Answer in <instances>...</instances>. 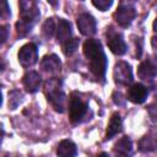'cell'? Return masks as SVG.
I'll list each match as a JSON object with an SVG mask.
<instances>
[{
    "instance_id": "cell-24",
    "label": "cell",
    "mask_w": 157,
    "mask_h": 157,
    "mask_svg": "<svg viewBox=\"0 0 157 157\" xmlns=\"http://www.w3.org/2000/svg\"><path fill=\"white\" fill-rule=\"evenodd\" d=\"M9 36V29L6 26H0V47L6 42Z\"/></svg>"
},
{
    "instance_id": "cell-7",
    "label": "cell",
    "mask_w": 157,
    "mask_h": 157,
    "mask_svg": "<svg viewBox=\"0 0 157 157\" xmlns=\"http://www.w3.org/2000/svg\"><path fill=\"white\" fill-rule=\"evenodd\" d=\"M136 16V11L132 6L129 5H120L117 11L114 12V18L121 27H128L131 25L132 20Z\"/></svg>"
},
{
    "instance_id": "cell-1",
    "label": "cell",
    "mask_w": 157,
    "mask_h": 157,
    "mask_svg": "<svg viewBox=\"0 0 157 157\" xmlns=\"http://www.w3.org/2000/svg\"><path fill=\"white\" fill-rule=\"evenodd\" d=\"M83 54L90 61V70L98 78H104L107 70V58L98 39L90 38L83 43Z\"/></svg>"
},
{
    "instance_id": "cell-21",
    "label": "cell",
    "mask_w": 157,
    "mask_h": 157,
    "mask_svg": "<svg viewBox=\"0 0 157 157\" xmlns=\"http://www.w3.org/2000/svg\"><path fill=\"white\" fill-rule=\"evenodd\" d=\"M140 150L141 151H153L155 150V140L152 137L145 136L140 141Z\"/></svg>"
},
{
    "instance_id": "cell-10",
    "label": "cell",
    "mask_w": 157,
    "mask_h": 157,
    "mask_svg": "<svg viewBox=\"0 0 157 157\" xmlns=\"http://www.w3.org/2000/svg\"><path fill=\"white\" fill-rule=\"evenodd\" d=\"M147 94L148 91L142 83H134L128 91V99L131 101L132 103L141 104L146 101Z\"/></svg>"
},
{
    "instance_id": "cell-23",
    "label": "cell",
    "mask_w": 157,
    "mask_h": 157,
    "mask_svg": "<svg viewBox=\"0 0 157 157\" xmlns=\"http://www.w3.org/2000/svg\"><path fill=\"white\" fill-rule=\"evenodd\" d=\"M92 4L94 7H97L98 10L101 11H105L108 10L112 4H113V0H92Z\"/></svg>"
},
{
    "instance_id": "cell-2",
    "label": "cell",
    "mask_w": 157,
    "mask_h": 157,
    "mask_svg": "<svg viewBox=\"0 0 157 157\" xmlns=\"http://www.w3.org/2000/svg\"><path fill=\"white\" fill-rule=\"evenodd\" d=\"M21 20L16 23V31L20 36L29 33L39 17V9L37 0H18Z\"/></svg>"
},
{
    "instance_id": "cell-15",
    "label": "cell",
    "mask_w": 157,
    "mask_h": 157,
    "mask_svg": "<svg viewBox=\"0 0 157 157\" xmlns=\"http://www.w3.org/2000/svg\"><path fill=\"white\" fill-rule=\"evenodd\" d=\"M71 36V25L70 22H67L64 18H59V23H58V42L59 43H64L65 40H67Z\"/></svg>"
},
{
    "instance_id": "cell-16",
    "label": "cell",
    "mask_w": 157,
    "mask_h": 157,
    "mask_svg": "<svg viewBox=\"0 0 157 157\" xmlns=\"http://www.w3.org/2000/svg\"><path fill=\"white\" fill-rule=\"evenodd\" d=\"M137 74L144 80H152L156 76V66L150 60L144 61V63L140 64L139 70H137Z\"/></svg>"
},
{
    "instance_id": "cell-28",
    "label": "cell",
    "mask_w": 157,
    "mask_h": 157,
    "mask_svg": "<svg viewBox=\"0 0 157 157\" xmlns=\"http://www.w3.org/2000/svg\"><path fill=\"white\" fill-rule=\"evenodd\" d=\"M1 136H2V131L0 130V142H1Z\"/></svg>"
},
{
    "instance_id": "cell-17",
    "label": "cell",
    "mask_w": 157,
    "mask_h": 157,
    "mask_svg": "<svg viewBox=\"0 0 157 157\" xmlns=\"http://www.w3.org/2000/svg\"><path fill=\"white\" fill-rule=\"evenodd\" d=\"M132 151V142L128 136L121 137L114 146V152L121 156H129Z\"/></svg>"
},
{
    "instance_id": "cell-12",
    "label": "cell",
    "mask_w": 157,
    "mask_h": 157,
    "mask_svg": "<svg viewBox=\"0 0 157 157\" xmlns=\"http://www.w3.org/2000/svg\"><path fill=\"white\" fill-rule=\"evenodd\" d=\"M40 66H42V69H43L44 71L53 74V72L60 71V69H61V63H60L59 58H58L55 54H52V55H47V56L43 58V60H42V63H40Z\"/></svg>"
},
{
    "instance_id": "cell-5",
    "label": "cell",
    "mask_w": 157,
    "mask_h": 157,
    "mask_svg": "<svg viewBox=\"0 0 157 157\" xmlns=\"http://www.w3.org/2000/svg\"><path fill=\"white\" fill-rule=\"evenodd\" d=\"M18 61L22 66L28 67L37 63L38 59V50L33 43H27L18 50Z\"/></svg>"
},
{
    "instance_id": "cell-20",
    "label": "cell",
    "mask_w": 157,
    "mask_h": 157,
    "mask_svg": "<svg viewBox=\"0 0 157 157\" xmlns=\"http://www.w3.org/2000/svg\"><path fill=\"white\" fill-rule=\"evenodd\" d=\"M21 98H22V94L18 92V91H11L9 93V107L10 109H16L17 105L20 104L21 102Z\"/></svg>"
},
{
    "instance_id": "cell-4",
    "label": "cell",
    "mask_w": 157,
    "mask_h": 157,
    "mask_svg": "<svg viewBox=\"0 0 157 157\" xmlns=\"http://www.w3.org/2000/svg\"><path fill=\"white\" fill-rule=\"evenodd\" d=\"M87 112V104L82 101L81 97L72 94L70 98V103H69V115H70V120L72 123H77L80 121L85 114Z\"/></svg>"
},
{
    "instance_id": "cell-22",
    "label": "cell",
    "mask_w": 157,
    "mask_h": 157,
    "mask_svg": "<svg viewBox=\"0 0 157 157\" xmlns=\"http://www.w3.org/2000/svg\"><path fill=\"white\" fill-rule=\"evenodd\" d=\"M11 16V10L9 6L7 0H0V17L4 20H7Z\"/></svg>"
},
{
    "instance_id": "cell-29",
    "label": "cell",
    "mask_w": 157,
    "mask_h": 157,
    "mask_svg": "<svg viewBox=\"0 0 157 157\" xmlns=\"http://www.w3.org/2000/svg\"><path fill=\"white\" fill-rule=\"evenodd\" d=\"M131 1H134V0H131Z\"/></svg>"
},
{
    "instance_id": "cell-18",
    "label": "cell",
    "mask_w": 157,
    "mask_h": 157,
    "mask_svg": "<svg viewBox=\"0 0 157 157\" xmlns=\"http://www.w3.org/2000/svg\"><path fill=\"white\" fill-rule=\"evenodd\" d=\"M78 44H80V40L77 38H69L67 40H65L63 43V49H64L65 55H67V56L72 55L77 50Z\"/></svg>"
},
{
    "instance_id": "cell-11",
    "label": "cell",
    "mask_w": 157,
    "mask_h": 157,
    "mask_svg": "<svg viewBox=\"0 0 157 157\" xmlns=\"http://www.w3.org/2000/svg\"><path fill=\"white\" fill-rule=\"evenodd\" d=\"M22 82H23L25 88H26L28 92L34 93V92H37V91L39 90L40 83H42V78H40V76H39L38 72H36V71H29V72H27V74L23 76Z\"/></svg>"
},
{
    "instance_id": "cell-14",
    "label": "cell",
    "mask_w": 157,
    "mask_h": 157,
    "mask_svg": "<svg viewBox=\"0 0 157 157\" xmlns=\"http://www.w3.org/2000/svg\"><path fill=\"white\" fill-rule=\"evenodd\" d=\"M56 153L59 156H63V157H71V156H75L77 153V148H76V145L72 141L63 140L58 145Z\"/></svg>"
},
{
    "instance_id": "cell-6",
    "label": "cell",
    "mask_w": 157,
    "mask_h": 157,
    "mask_svg": "<svg viewBox=\"0 0 157 157\" xmlns=\"http://www.w3.org/2000/svg\"><path fill=\"white\" fill-rule=\"evenodd\" d=\"M113 77L117 83L128 85L132 82V71L126 61H119L115 64L113 70Z\"/></svg>"
},
{
    "instance_id": "cell-25",
    "label": "cell",
    "mask_w": 157,
    "mask_h": 157,
    "mask_svg": "<svg viewBox=\"0 0 157 157\" xmlns=\"http://www.w3.org/2000/svg\"><path fill=\"white\" fill-rule=\"evenodd\" d=\"M113 101H114L117 104L121 105V104H124L125 98H123V96H121V93H120V92H115V93L113 94Z\"/></svg>"
},
{
    "instance_id": "cell-26",
    "label": "cell",
    "mask_w": 157,
    "mask_h": 157,
    "mask_svg": "<svg viewBox=\"0 0 157 157\" xmlns=\"http://www.w3.org/2000/svg\"><path fill=\"white\" fill-rule=\"evenodd\" d=\"M52 6H56L58 5V0H47Z\"/></svg>"
},
{
    "instance_id": "cell-19",
    "label": "cell",
    "mask_w": 157,
    "mask_h": 157,
    "mask_svg": "<svg viewBox=\"0 0 157 157\" xmlns=\"http://www.w3.org/2000/svg\"><path fill=\"white\" fill-rule=\"evenodd\" d=\"M43 36L47 38V39H50L55 32V22L53 18H47L45 22L43 23Z\"/></svg>"
},
{
    "instance_id": "cell-13",
    "label": "cell",
    "mask_w": 157,
    "mask_h": 157,
    "mask_svg": "<svg viewBox=\"0 0 157 157\" xmlns=\"http://www.w3.org/2000/svg\"><path fill=\"white\" fill-rule=\"evenodd\" d=\"M121 130V118L118 113H114L110 117V120L108 123L107 126V132H105V139L110 140L113 136H115L118 132H120Z\"/></svg>"
},
{
    "instance_id": "cell-9",
    "label": "cell",
    "mask_w": 157,
    "mask_h": 157,
    "mask_svg": "<svg viewBox=\"0 0 157 157\" xmlns=\"http://www.w3.org/2000/svg\"><path fill=\"white\" fill-rule=\"evenodd\" d=\"M77 27L78 31L83 34V36H93L96 33V20L92 15L90 13H81L77 17Z\"/></svg>"
},
{
    "instance_id": "cell-27",
    "label": "cell",
    "mask_w": 157,
    "mask_h": 157,
    "mask_svg": "<svg viewBox=\"0 0 157 157\" xmlns=\"http://www.w3.org/2000/svg\"><path fill=\"white\" fill-rule=\"evenodd\" d=\"M1 103H2V96H1V92H0V105H1Z\"/></svg>"
},
{
    "instance_id": "cell-3",
    "label": "cell",
    "mask_w": 157,
    "mask_h": 157,
    "mask_svg": "<svg viewBox=\"0 0 157 157\" xmlns=\"http://www.w3.org/2000/svg\"><path fill=\"white\" fill-rule=\"evenodd\" d=\"M44 88H45V94L48 97V101L52 103L53 108L56 112L63 113L65 110L66 96L60 88V82L58 80L50 78V80H48L45 82Z\"/></svg>"
},
{
    "instance_id": "cell-8",
    "label": "cell",
    "mask_w": 157,
    "mask_h": 157,
    "mask_svg": "<svg viewBox=\"0 0 157 157\" xmlns=\"http://www.w3.org/2000/svg\"><path fill=\"white\" fill-rule=\"evenodd\" d=\"M107 43H108V47L112 50V53H114L117 55L125 54L126 44H125V40L120 33H117V32L109 29L107 32Z\"/></svg>"
}]
</instances>
